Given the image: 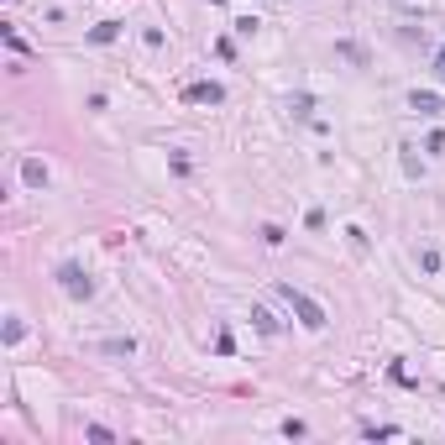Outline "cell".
I'll return each instance as SVG.
<instances>
[{
	"label": "cell",
	"instance_id": "obj_1",
	"mask_svg": "<svg viewBox=\"0 0 445 445\" xmlns=\"http://www.w3.org/2000/svg\"><path fill=\"white\" fill-rule=\"evenodd\" d=\"M278 299L293 309V315H299V325H304V330H325V309H320L304 288H293V283H278Z\"/></svg>",
	"mask_w": 445,
	"mask_h": 445
},
{
	"label": "cell",
	"instance_id": "obj_2",
	"mask_svg": "<svg viewBox=\"0 0 445 445\" xmlns=\"http://www.w3.org/2000/svg\"><path fill=\"white\" fill-rule=\"evenodd\" d=\"M58 288L69 293V299H94V278L79 262H58Z\"/></svg>",
	"mask_w": 445,
	"mask_h": 445
},
{
	"label": "cell",
	"instance_id": "obj_3",
	"mask_svg": "<svg viewBox=\"0 0 445 445\" xmlns=\"http://www.w3.org/2000/svg\"><path fill=\"white\" fill-rule=\"evenodd\" d=\"M409 110H419V116H445V94H435V89H409Z\"/></svg>",
	"mask_w": 445,
	"mask_h": 445
},
{
	"label": "cell",
	"instance_id": "obj_4",
	"mask_svg": "<svg viewBox=\"0 0 445 445\" xmlns=\"http://www.w3.org/2000/svg\"><path fill=\"white\" fill-rule=\"evenodd\" d=\"M184 100H189V105H225V89L204 79V84H189V89H184Z\"/></svg>",
	"mask_w": 445,
	"mask_h": 445
},
{
	"label": "cell",
	"instance_id": "obj_5",
	"mask_svg": "<svg viewBox=\"0 0 445 445\" xmlns=\"http://www.w3.org/2000/svg\"><path fill=\"white\" fill-rule=\"evenodd\" d=\"M21 184H26V189H37V194H42V189L53 184V173H47V163H42V157H26V163H21Z\"/></svg>",
	"mask_w": 445,
	"mask_h": 445
},
{
	"label": "cell",
	"instance_id": "obj_6",
	"mask_svg": "<svg viewBox=\"0 0 445 445\" xmlns=\"http://www.w3.org/2000/svg\"><path fill=\"white\" fill-rule=\"evenodd\" d=\"M100 351H105V356H137V340H105V346H100Z\"/></svg>",
	"mask_w": 445,
	"mask_h": 445
},
{
	"label": "cell",
	"instance_id": "obj_7",
	"mask_svg": "<svg viewBox=\"0 0 445 445\" xmlns=\"http://www.w3.org/2000/svg\"><path fill=\"white\" fill-rule=\"evenodd\" d=\"M116 32H121V21H100V26L89 32V42H100V47H105V42H116Z\"/></svg>",
	"mask_w": 445,
	"mask_h": 445
},
{
	"label": "cell",
	"instance_id": "obj_8",
	"mask_svg": "<svg viewBox=\"0 0 445 445\" xmlns=\"http://www.w3.org/2000/svg\"><path fill=\"white\" fill-rule=\"evenodd\" d=\"M252 320H257V330H262V335H278V320H272L268 309H252Z\"/></svg>",
	"mask_w": 445,
	"mask_h": 445
},
{
	"label": "cell",
	"instance_id": "obj_9",
	"mask_svg": "<svg viewBox=\"0 0 445 445\" xmlns=\"http://www.w3.org/2000/svg\"><path fill=\"white\" fill-rule=\"evenodd\" d=\"M362 435H367V440H393V435H399V430H393V424H367Z\"/></svg>",
	"mask_w": 445,
	"mask_h": 445
},
{
	"label": "cell",
	"instance_id": "obj_10",
	"mask_svg": "<svg viewBox=\"0 0 445 445\" xmlns=\"http://www.w3.org/2000/svg\"><path fill=\"white\" fill-rule=\"evenodd\" d=\"M419 268L424 272H440V252H435V246H424V252H419Z\"/></svg>",
	"mask_w": 445,
	"mask_h": 445
},
{
	"label": "cell",
	"instance_id": "obj_11",
	"mask_svg": "<svg viewBox=\"0 0 445 445\" xmlns=\"http://www.w3.org/2000/svg\"><path fill=\"white\" fill-rule=\"evenodd\" d=\"M346 241H351V252H367V231L362 225H346Z\"/></svg>",
	"mask_w": 445,
	"mask_h": 445
},
{
	"label": "cell",
	"instance_id": "obj_12",
	"mask_svg": "<svg viewBox=\"0 0 445 445\" xmlns=\"http://www.w3.org/2000/svg\"><path fill=\"white\" fill-rule=\"evenodd\" d=\"M288 110H293V116H309V110H315V100H309V94H293Z\"/></svg>",
	"mask_w": 445,
	"mask_h": 445
},
{
	"label": "cell",
	"instance_id": "obj_13",
	"mask_svg": "<svg viewBox=\"0 0 445 445\" xmlns=\"http://www.w3.org/2000/svg\"><path fill=\"white\" fill-rule=\"evenodd\" d=\"M283 435H288V440H304L309 430H304V419H283Z\"/></svg>",
	"mask_w": 445,
	"mask_h": 445
},
{
	"label": "cell",
	"instance_id": "obj_14",
	"mask_svg": "<svg viewBox=\"0 0 445 445\" xmlns=\"http://www.w3.org/2000/svg\"><path fill=\"white\" fill-rule=\"evenodd\" d=\"M403 168H409V178H419V173H424V163L414 157V147H403Z\"/></svg>",
	"mask_w": 445,
	"mask_h": 445
},
{
	"label": "cell",
	"instance_id": "obj_15",
	"mask_svg": "<svg viewBox=\"0 0 445 445\" xmlns=\"http://www.w3.org/2000/svg\"><path fill=\"white\" fill-rule=\"evenodd\" d=\"M21 335H26V325H21V320L11 315V320H6V340H11V346H16V340H21Z\"/></svg>",
	"mask_w": 445,
	"mask_h": 445
},
{
	"label": "cell",
	"instance_id": "obj_16",
	"mask_svg": "<svg viewBox=\"0 0 445 445\" xmlns=\"http://www.w3.org/2000/svg\"><path fill=\"white\" fill-rule=\"evenodd\" d=\"M435 73H445V42H440V53H435Z\"/></svg>",
	"mask_w": 445,
	"mask_h": 445
}]
</instances>
